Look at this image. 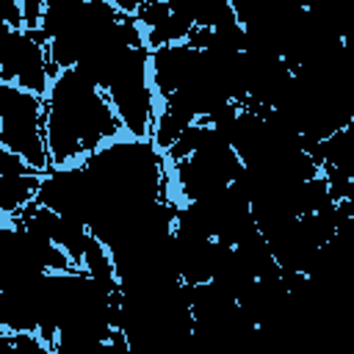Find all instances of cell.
I'll return each mask as SVG.
<instances>
[{"instance_id":"obj_9","label":"cell","mask_w":354,"mask_h":354,"mask_svg":"<svg viewBox=\"0 0 354 354\" xmlns=\"http://www.w3.org/2000/svg\"><path fill=\"white\" fill-rule=\"evenodd\" d=\"M0 22H6L8 28H25L22 0H0Z\"/></svg>"},{"instance_id":"obj_2","label":"cell","mask_w":354,"mask_h":354,"mask_svg":"<svg viewBox=\"0 0 354 354\" xmlns=\"http://www.w3.org/2000/svg\"><path fill=\"white\" fill-rule=\"evenodd\" d=\"M0 147L22 155L36 171L53 169L47 147V97L0 83Z\"/></svg>"},{"instance_id":"obj_1","label":"cell","mask_w":354,"mask_h":354,"mask_svg":"<svg viewBox=\"0 0 354 354\" xmlns=\"http://www.w3.org/2000/svg\"><path fill=\"white\" fill-rule=\"evenodd\" d=\"M122 119L102 88L75 66L61 69L47 91V147L53 166H77L102 144L122 138Z\"/></svg>"},{"instance_id":"obj_8","label":"cell","mask_w":354,"mask_h":354,"mask_svg":"<svg viewBox=\"0 0 354 354\" xmlns=\"http://www.w3.org/2000/svg\"><path fill=\"white\" fill-rule=\"evenodd\" d=\"M174 3L196 28H218L224 22L238 19L230 0H174Z\"/></svg>"},{"instance_id":"obj_4","label":"cell","mask_w":354,"mask_h":354,"mask_svg":"<svg viewBox=\"0 0 354 354\" xmlns=\"http://www.w3.org/2000/svg\"><path fill=\"white\" fill-rule=\"evenodd\" d=\"M44 174L36 171L22 155L0 147V213L3 218L17 216L25 205L39 196Z\"/></svg>"},{"instance_id":"obj_3","label":"cell","mask_w":354,"mask_h":354,"mask_svg":"<svg viewBox=\"0 0 354 354\" xmlns=\"http://www.w3.org/2000/svg\"><path fill=\"white\" fill-rule=\"evenodd\" d=\"M55 75L47 39L36 28H8L0 22V83L47 97Z\"/></svg>"},{"instance_id":"obj_5","label":"cell","mask_w":354,"mask_h":354,"mask_svg":"<svg viewBox=\"0 0 354 354\" xmlns=\"http://www.w3.org/2000/svg\"><path fill=\"white\" fill-rule=\"evenodd\" d=\"M196 119L199 116L191 108H185V105H180L174 100L158 102V113H155V122H152V130H149V141L155 144V149L160 155H166L171 149V144L183 136V130L188 124H194Z\"/></svg>"},{"instance_id":"obj_6","label":"cell","mask_w":354,"mask_h":354,"mask_svg":"<svg viewBox=\"0 0 354 354\" xmlns=\"http://www.w3.org/2000/svg\"><path fill=\"white\" fill-rule=\"evenodd\" d=\"M232 249H235V254L241 257V263L252 271L254 279H266V277L282 274V268H279V263H277V254H274V249H271V241H268L260 230L249 232V235H246L241 243H235Z\"/></svg>"},{"instance_id":"obj_7","label":"cell","mask_w":354,"mask_h":354,"mask_svg":"<svg viewBox=\"0 0 354 354\" xmlns=\"http://www.w3.org/2000/svg\"><path fill=\"white\" fill-rule=\"evenodd\" d=\"M53 241L80 266L83 260V252L91 241V227L77 218V216H69V213H58L55 216V224H53Z\"/></svg>"},{"instance_id":"obj_10","label":"cell","mask_w":354,"mask_h":354,"mask_svg":"<svg viewBox=\"0 0 354 354\" xmlns=\"http://www.w3.org/2000/svg\"><path fill=\"white\" fill-rule=\"evenodd\" d=\"M119 14H124V17H136L138 14V8L147 3V0H108Z\"/></svg>"}]
</instances>
